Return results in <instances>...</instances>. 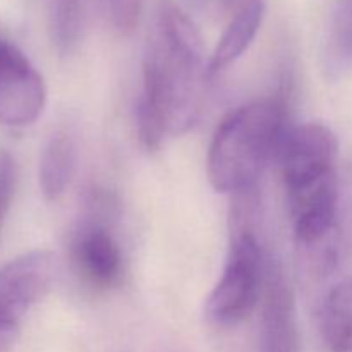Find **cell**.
Wrapping results in <instances>:
<instances>
[{
    "label": "cell",
    "instance_id": "obj_1",
    "mask_svg": "<svg viewBox=\"0 0 352 352\" xmlns=\"http://www.w3.org/2000/svg\"><path fill=\"white\" fill-rule=\"evenodd\" d=\"M206 76L198 28L177 3L160 0L148 34L136 107L138 134L148 151L195 126Z\"/></svg>",
    "mask_w": 352,
    "mask_h": 352
},
{
    "label": "cell",
    "instance_id": "obj_2",
    "mask_svg": "<svg viewBox=\"0 0 352 352\" xmlns=\"http://www.w3.org/2000/svg\"><path fill=\"white\" fill-rule=\"evenodd\" d=\"M284 95L244 103L227 113L213 133L206 174L213 189L226 195L254 191L261 174L277 158L289 131Z\"/></svg>",
    "mask_w": 352,
    "mask_h": 352
},
{
    "label": "cell",
    "instance_id": "obj_3",
    "mask_svg": "<svg viewBox=\"0 0 352 352\" xmlns=\"http://www.w3.org/2000/svg\"><path fill=\"white\" fill-rule=\"evenodd\" d=\"M236 199L226 267L205 305L206 318L222 329L239 325L260 306L268 267L254 226V191Z\"/></svg>",
    "mask_w": 352,
    "mask_h": 352
},
{
    "label": "cell",
    "instance_id": "obj_4",
    "mask_svg": "<svg viewBox=\"0 0 352 352\" xmlns=\"http://www.w3.org/2000/svg\"><path fill=\"white\" fill-rule=\"evenodd\" d=\"M337 150L336 134L323 124L308 122L289 127L277 155L287 198L337 175Z\"/></svg>",
    "mask_w": 352,
    "mask_h": 352
},
{
    "label": "cell",
    "instance_id": "obj_5",
    "mask_svg": "<svg viewBox=\"0 0 352 352\" xmlns=\"http://www.w3.org/2000/svg\"><path fill=\"white\" fill-rule=\"evenodd\" d=\"M47 86L17 45L0 36V124L23 129L40 119Z\"/></svg>",
    "mask_w": 352,
    "mask_h": 352
},
{
    "label": "cell",
    "instance_id": "obj_6",
    "mask_svg": "<svg viewBox=\"0 0 352 352\" xmlns=\"http://www.w3.org/2000/svg\"><path fill=\"white\" fill-rule=\"evenodd\" d=\"M102 210H93L71 239V258L82 280L95 289H112L124 270L122 250L112 234Z\"/></svg>",
    "mask_w": 352,
    "mask_h": 352
},
{
    "label": "cell",
    "instance_id": "obj_7",
    "mask_svg": "<svg viewBox=\"0 0 352 352\" xmlns=\"http://www.w3.org/2000/svg\"><path fill=\"white\" fill-rule=\"evenodd\" d=\"M258 352H299L296 296L280 263L268 261L260 301Z\"/></svg>",
    "mask_w": 352,
    "mask_h": 352
},
{
    "label": "cell",
    "instance_id": "obj_8",
    "mask_svg": "<svg viewBox=\"0 0 352 352\" xmlns=\"http://www.w3.org/2000/svg\"><path fill=\"white\" fill-rule=\"evenodd\" d=\"M55 261L48 251L36 250L0 267V305L24 316L52 287Z\"/></svg>",
    "mask_w": 352,
    "mask_h": 352
},
{
    "label": "cell",
    "instance_id": "obj_9",
    "mask_svg": "<svg viewBox=\"0 0 352 352\" xmlns=\"http://www.w3.org/2000/svg\"><path fill=\"white\" fill-rule=\"evenodd\" d=\"M265 19L263 0H250L236 10L226 31L220 36L206 69L208 76H217L236 64L256 38Z\"/></svg>",
    "mask_w": 352,
    "mask_h": 352
},
{
    "label": "cell",
    "instance_id": "obj_10",
    "mask_svg": "<svg viewBox=\"0 0 352 352\" xmlns=\"http://www.w3.org/2000/svg\"><path fill=\"white\" fill-rule=\"evenodd\" d=\"M318 330L332 352H352V277L327 292L318 308Z\"/></svg>",
    "mask_w": 352,
    "mask_h": 352
},
{
    "label": "cell",
    "instance_id": "obj_11",
    "mask_svg": "<svg viewBox=\"0 0 352 352\" xmlns=\"http://www.w3.org/2000/svg\"><path fill=\"white\" fill-rule=\"evenodd\" d=\"M76 165L74 140L67 131H55L45 143L40 157L41 195L47 201H57L67 191Z\"/></svg>",
    "mask_w": 352,
    "mask_h": 352
},
{
    "label": "cell",
    "instance_id": "obj_12",
    "mask_svg": "<svg viewBox=\"0 0 352 352\" xmlns=\"http://www.w3.org/2000/svg\"><path fill=\"white\" fill-rule=\"evenodd\" d=\"M52 41L60 54L76 48L81 34V0H47Z\"/></svg>",
    "mask_w": 352,
    "mask_h": 352
},
{
    "label": "cell",
    "instance_id": "obj_13",
    "mask_svg": "<svg viewBox=\"0 0 352 352\" xmlns=\"http://www.w3.org/2000/svg\"><path fill=\"white\" fill-rule=\"evenodd\" d=\"M352 62V0H340L327 48V67L337 78Z\"/></svg>",
    "mask_w": 352,
    "mask_h": 352
},
{
    "label": "cell",
    "instance_id": "obj_14",
    "mask_svg": "<svg viewBox=\"0 0 352 352\" xmlns=\"http://www.w3.org/2000/svg\"><path fill=\"white\" fill-rule=\"evenodd\" d=\"M17 168L16 162L7 151L0 153V230L6 223L16 192Z\"/></svg>",
    "mask_w": 352,
    "mask_h": 352
},
{
    "label": "cell",
    "instance_id": "obj_15",
    "mask_svg": "<svg viewBox=\"0 0 352 352\" xmlns=\"http://www.w3.org/2000/svg\"><path fill=\"white\" fill-rule=\"evenodd\" d=\"M143 0H107L109 16L119 33L129 34L136 28Z\"/></svg>",
    "mask_w": 352,
    "mask_h": 352
},
{
    "label": "cell",
    "instance_id": "obj_16",
    "mask_svg": "<svg viewBox=\"0 0 352 352\" xmlns=\"http://www.w3.org/2000/svg\"><path fill=\"white\" fill-rule=\"evenodd\" d=\"M24 316L0 305V352H10L19 337L21 322Z\"/></svg>",
    "mask_w": 352,
    "mask_h": 352
}]
</instances>
